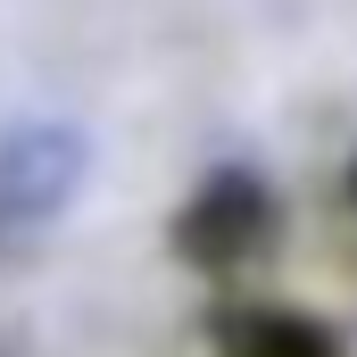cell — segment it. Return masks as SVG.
Segmentation results:
<instances>
[{
    "mask_svg": "<svg viewBox=\"0 0 357 357\" xmlns=\"http://www.w3.org/2000/svg\"><path fill=\"white\" fill-rule=\"evenodd\" d=\"M266 241H274V199L250 175H216L191 208H183V258H199L208 274L250 266Z\"/></svg>",
    "mask_w": 357,
    "mask_h": 357,
    "instance_id": "obj_1",
    "label": "cell"
},
{
    "mask_svg": "<svg viewBox=\"0 0 357 357\" xmlns=\"http://www.w3.org/2000/svg\"><path fill=\"white\" fill-rule=\"evenodd\" d=\"M216 349L225 357H341V341L316 324V316H299V307H225L216 316Z\"/></svg>",
    "mask_w": 357,
    "mask_h": 357,
    "instance_id": "obj_2",
    "label": "cell"
},
{
    "mask_svg": "<svg viewBox=\"0 0 357 357\" xmlns=\"http://www.w3.org/2000/svg\"><path fill=\"white\" fill-rule=\"evenodd\" d=\"M349 191H357V175H349Z\"/></svg>",
    "mask_w": 357,
    "mask_h": 357,
    "instance_id": "obj_3",
    "label": "cell"
}]
</instances>
